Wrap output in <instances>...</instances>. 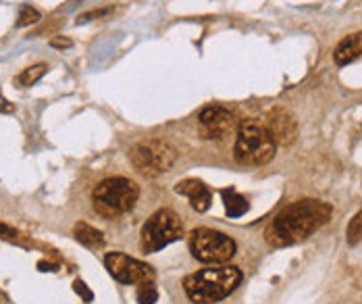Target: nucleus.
I'll return each instance as SVG.
<instances>
[{
    "mask_svg": "<svg viewBox=\"0 0 362 304\" xmlns=\"http://www.w3.org/2000/svg\"><path fill=\"white\" fill-rule=\"evenodd\" d=\"M129 158L134 163V167L146 175V177H156L165 171H169L177 158V152L173 146H169L167 142L160 140H150L142 142L138 146H134L129 152Z\"/></svg>",
    "mask_w": 362,
    "mask_h": 304,
    "instance_id": "7",
    "label": "nucleus"
},
{
    "mask_svg": "<svg viewBox=\"0 0 362 304\" xmlns=\"http://www.w3.org/2000/svg\"><path fill=\"white\" fill-rule=\"evenodd\" d=\"M73 235H75V240H77L79 244H83L86 248H92V250H96V248H100V246L105 244L103 231H98V229L88 226V223H75Z\"/></svg>",
    "mask_w": 362,
    "mask_h": 304,
    "instance_id": "13",
    "label": "nucleus"
},
{
    "mask_svg": "<svg viewBox=\"0 0 362 304\" xmlns=\"http://www.w3.org/2000/svg\"><path fill=\"white\" fill-rule=\"evenodd\" d=\"M198 125L200 134L206 140H223L229 136L235 127L233 113L227 111L225 107H206L198 115Z\"/></svg>",
    "mask_w": 362,
    "mask_h": 304,
    "instance_id": "9",
    "label": "nucleus"
},
{
    "mask_svg": "<svg viewBox=\"0 0 362 304\" xmlns=\"http://www.w3.org/2000/svg\"><path fill=\"white\" fill-rule=\"evenodd\" d=\"M333 209L323 200L304 198L286 206L267 229V242L275 248L293 246L308 240L331 219Z\"/></svg>",
    "mask_w": 362,
    "mask_h": 304,
    "instance_id": "1",
    "label": "nucleus"
},
{
    "mask_svg": "<svg viewBox=\"0 0 362 304\" xmlns=\"http://www.w3.org/2000/svg\"><path fill=\"white\" fill-rule=\"evenodd\" d=\"M50 44H52V46H61V48H65V46H71V42H69V40H52Z\"/></svg>",
    "mask_w": 362,
    "mask_h": 304,
    "instance_id": "22",
    "label": "nucleus"
},
{
    "mask_svg": "<svg viewBox=\"0 0 362 304\" xmlns=\"http://www.w3.org/2000/svg\"><path fill=\"white\" fill-rule=\"evenodd\" d=\"M37 267H40V271H57V267L52 265V263H46V261H40Z\"/></svg>",
    "mask_w": 362,
    "mask_h": 304,
    "instance_id": "21",
    "label": "nucleus"
},
{
    "mask_svg": "<svg viewBox=\"0 0 362 304\" xmlns=\"http://www.w3.org/2000/svg\"><path fill=\"white\" fill-rule=\"evenodd\" d=\"M189 250L196 261L206 265H225L235 255V242L215 229H196L189 238Z\"/></svg>",
    "mask_w": 362,
    "mask_h": 304,
    "instance_id": "5",
    "label": "nucleus"
},
{
    "mask_svg": "<svg viewBox=\"0 0 362 304\" xmlns=\"http://www.w3.org/2000/svg\"><path fill=\"white\" fill-rule=\"evenodd\" d=\"M277 144L273 142L267 125L258 119H244L238 127V138L233 154L235 160L248 167H260L267 165L273 154H275Z\"/></svg>",
    "mask_w": 362,
    "mask_h": 304,
    "instance_id": "3",
    "label": "nucleus"
},
{
    "mask_svg": "<svg viewBox=\"0 0 362 304\" xmlns=\"http://www.w3.org/2000/svg\"><path fill=\"white\" fill-rule=\"evenodd\" d=\"M181 235H183V226L180 217L169 209H160L142 228V248L144 252H158L160 248L181 240Z\"/></svg>",
    "mask_w": 362,
    "mask_h": 304,
    "instance_id": "6",
    "label": "nucleus"
},
{
    "mask_svg": "<svg viewBox=\"0 0 362 304\" xmlns=\"http://www.w3.org/2000/svg\"><path fill=\"white\" fill-rule=\"evenodd\" d=\"M156 300H158V292H156L154 283H152V281H144V283H140V288H138V303L154 304Z\"/></svg>",
    "mask_w": 362,
    "mask_h": 304,
    "instance_id": "18",
    "label": "nucleus"
},
{
    "mask_svg": "<svg viewBox=\"0 0 362 304\" xmlns=\"http://www.w3.org/2000/svg\"><path fill=\"white\" fill-rule=\"evenodd\" d=\"M105 267L109 269V273L125 286H140L144 281L154 279V269L146 265L138 259H132L123 252H109L105 257Z\"/></svg>",
    "mask_w": 362,
    "mask_h": 304,
    "instance_id": "8",
    "label": "nucleus"
},
{
    "mask_svg": "<svg viewBox=\"0 0 362 304\" xmlns=\"http://www.w3.org/2000/svg\"><path fill=\"white\" fill-rule=\"evenodd\" d=\"M36 21H40V13H37L36 8H32V6L23 4V6L19 8V19H17V25H19V28H25V25H32V23H36Z\"/></svg>",
    "mask_w": 362,
    "mask_h": 304,
    "instance_id": "19",
    "label": "nucleus"
},
{
    "mask_svg": "<svg viewBox=\"0 0 362 304\" xmlns=\"http://www.w3.org/2000/svg\"><path fill=\"white\" fill-rule=\"evenodd\" d=\"M73 290H75V292H77V294L83 298V303H92V300H94V294L88 290V286H86L81 279H77V281L73 283Z\"/></svg>",
    "mask_w": 362,
    "mask_h": 304,
    "instance_id": "20",
    "label": "nucleus"
},
{
    "mask_svg": "<svg viewBox=\"0 0 362 304\" xmlns=\"http://www.w3.org/2000/svg\"><path fill=\"white\" fill-rule=\"evenodd\" d=\"M48 71V67L44 65V63H40V65H34V67H28V69H23L19 76H17V83L21 86V88H28V86H34L40 77L44 76Z\"/></svg>",
    "mask_w": 362,
    "mask_h": 304,
    "instance_id": "15",
    "label": "nucleus"
},
{
    "mask_svg": "<svg viewBox=\"0 0 362 304\" xmlns=\"http://www.w3.org/2000/svg\"><path fill=\"white\" fill-rule=\"evenodd\" d=\"M138 196L140 190L136 182L127 177H109L94 188V209L103 217L112 219L117 215L132 211L138 202Z\"/></svg>",
    "mask_w": 362,
    "mask_h": 304,
    "instance_id": "4",
    "label": "nucleus"
},
{
    "mask_svg": "<svg viewBox=\"0 0 362 304\" xmlns=\"http://www.w3.org/2000/svg\"><path fill=\"white\" fill-rule=\"evenodd\" d=\"M264 125H267V129H269V134H271V138H273V142L277 146H290L291 142L298 138L296 117L290 111L281 109V107H277V109H273L269 113Z\"/></svg>",
    "mask_w": 362,
    "mask_h": 304,
    "instance_id": "10",
    "label": "nucleus"
},
{
    "mask_svg": "<svg viewBox=\"0 0 362 304\" xmlns=\"http://www.w3.org/2000/svg\"><path fill=\"white\" fill-rule=\"evenodd\" d=\"M240 283L242 271L238 267L215 265L187 275L183 290L194 304H215L227 298Z\"/></svg>",
    "mask_w": 362,
    "mask_h": 304,
    "instance_id": "2",
    "label": "nucleus"
},
{
    "mask_svg": "<svg viewBox=\"0 0 362 304\" xmlns=\"http://www.w3.org/2000/svg\"><path fill=\"white\" fill-rule=\"evenodd\" d=\"M223 202H225L227 215L233 217V219L244 217L246 211H248V200L235 190H223Z\"/></svg>",
    "mask_w": 362,
    "mask_h": 304,
    "instance_id": "14",
    "label": "nucleus"
},
{
    "mask_svg": "<svg viewBox=\"0 0 362 304\" xmlns=\"http://www.w3.org/2000/svg\"><path fill=\"white\" fill-rule=\"evenodd\" d=\"M346 238H348V244L356 246L362 240V211L354 215V219L350 221L348 226V231H346Z\"/></svg>",
    "mask_w": 362,
    "mask_h": 304,
    "instance_id": "16",
    "label": "nucleus"
},
{
    "mask_svg": "<svg viewBox=\"0 0 362 304\" xmlns=\"http://www.w3.org/2000/svg\"><path fill=\"white\" fill-rule=\"evenodd\" d=\"M0 240H6L11 244H19V246H28V240L23 238L21 231H17L15 228L6 226V223H0Z\"/></svg>",
    "mask_w": 362,
    "mask_h": 304,
    "instance_id": "17",
    "label": "nucleus"
},
{
    "mask_svg": "<svg viewBox=\"0 0 362 304\" xmlns=\"http://www.w3.org/2000/svg\"><path fill=\"white\" fill-rule=\"evenodd\" d=\"M175 192L185 196L192 204L194 211L198 213H204L211 209V202H213V194L209 190V186H204L200 180H183L175 186Z\"/></svg>",
    "mask_w": 362,
    "mask_h": 304,
    "instance_id": "11",
    "label": "nucleus"
},
{
    "mask_svg": "<svg viewBox=\"0 0 362 304\" xmlns=\"http://www.w3.org/2000/svg\"><path fill=\"white\" fill-rule=\"evenodd\" d=\"M362 57V32L358 34H352V36H348V38H344L339 44H337V48H335V52H333V59H335V63L337 65H348V63H354L356 59H361Z\"/></svg>",
    "mask_w": 362,
    "mask_h": 304,
    "instance_id": "12",
    "label": "nucleus"
}]
</instances>
